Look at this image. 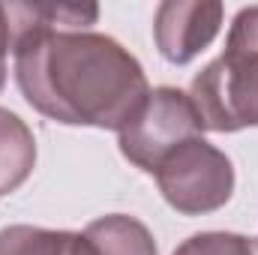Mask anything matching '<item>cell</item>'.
Masks as SVG:
<instances>
[{
  "label": "cell",
  "mask_w": 258,
  "mask_h": 255,
  "mask_svg": "<svg viewBox=\"0 0 258 255\" xmlns=\"http://www.w3.org/2000/svg\"><path fill=\"white\" fill-rule=\"evenodd\" d=\"M15 81L24 99L66 126L120 129L150 93L135 54L90 30L96 6L9 3Z\"/></svg>",
  "instance_id": "6da1fadb"
},
{
  "label": "cell",
  "mask_w": 258,
  "mask_h": 255,
  "mask_svg": "<svg viewBox=\"0 0 258 255\" xmlns=\"http://www.w3.org/2000/svg\"><path fill=\"white\" fill-rule=\"evenodd\" d=\"M0 255H96L90 240L75 231L39 225H9L0 231Z\"/></svg>",
  "instance_id": "ba28073f"
},
{
  "label": "cell",
  "mask_w": 258,
  "mask_h": 255,
  "mask_svg": "<svg viewBox=\"0 0 258 255\" xmlns=\"http://www.w3.org/2000/svg\"><path fill=\"white\" fill-rule=\"evenodd\" d=\"M36 168V138L9 108H0V195L15 192Z\"/></svg>",
  "instance_id": "8992f818"
},
{
  "label": "cell",
  "mask_w": 258,
  "mask_h": 255,
  "mask_svg": "<svg viewBox=\"0 0 258 255\" xmlns=\"http://www.w3.org/2000/svg\"><path fill=\"white\" fill-rule=\"evenodd\" d=\"M156 186L165 204L183 216H204L225 207L234 195L231 159L204 138H192L177 147L156 171Z\"/></svg>",
  "instance_id": "277c9868"
},
{
  "label": "cell",
  "mask_w": 258,
  "mask_h": 255,
  "mask_svg": "<svg viewBox=\"0 0 258 255\" xmlns=\"http://www.w3.org/2000/svg\"><path fill=\"white\" fill-rule=\"evenodd\" d=\"M192 138H204V126L189 93L177 87H153L135 117L117 132L123 159L147 174Z\"/></svg>",
  "instance_id": "3957f363"
},
{
  "label": "cell",
  "mask_w": 258,
  "mask_h": 255,
  "mask_svg": "<svg viewBox=\"0 0 258 255\" xmlns=\"http://www.w3.org/2000/svg\"><path fill=\"white\" fill-rule=\"evenodd\" d=\"M225 9L216 0H165L153 15L159 54L174 66L195 60L222 30Z\"/></svg>",
  "instance_id": "5b68a950"
},
{
  "label": "cell",
  "mask_w": 258,
  "mask_h": 255,
  "mask_svg": "<svg viewBox=\"0 0 258 255\" xmlns=\"http://www.w3.org/2000/svg\"><path fill=\"white\" fill-rule=\"evenodd\" d=\"M96 255H159L150 228L126 213H108L84 228Z\"/></svg>",
  "instance_id": "52a82bcc"
},
{
  "label": "cell",
  "mask_w": 258,
  "mask_h": 255,
  "mask_svg": "<svg viewBox=\"0 0 258 255\" xmlns=\"http://www.w3.org/2000/svg\"><path fill=\"white\" fill-rule=\"evenodd\" d=\"M12 24H9V12H6V6L0 3V87H3V81H6V57H9V51H12Z\"/></svg>",
  "instance_id": "30bf717a"
},
{
  "label": "cell",
  "mask_w": 258,
  "mask_h": 255,
  "mask_svg": "<svg viewBox=\"0 0 258 255\" xmlns=\"http://www.w3.org/2000/svg\"><path fill=\"white\" fill-rule=\"evenodd\" d=\"M171 255H258V237L234 231H201L186 237Z\"/></svg>",
  "instance_id": "9c48e42d"
},
{
  "label": "cell",
  "mask_w": 258,
  "mask_h": 255,
  "mask_svg": "<svg viewBox=\"0 0 258 255\" xmlns=\"http://www.w3.org/2000/svg\"><path fill=\"white\" fill-rule=\"evenodd\" d=\"M189 99L204 132L258 126V6L234 15L225 51L192 78Z\"/></svg>",
  "instance_id": "7a4b0ae2"
}]
</instances>
